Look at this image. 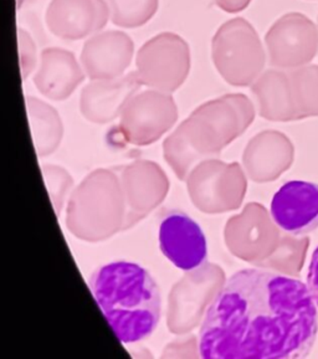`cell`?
Segmentation results:
<instances>
[{"label": "cell", "mask_w": 318, "mask_h": 359, "mask_svg": "<svg viewBox=\"0 0 318 359\" xmlns=\"http://www.w3.org/2000/svg\"><path fill=\"white\" fill-rule=\"evenodd\" d=\"M318 313L307 285L263 269H242L225 281L204 316V359H293L311 353Z\"/></svg>", "instance_id": "1"}, {"label": "cell", "mask_w": 318, "mask_h": 359, "mask_svg": "<svg viewBox=\"0 0 318 359\" xmlns=\"http://www.w3.org/2000/svg\"><path fill=\"white\" fill-rule=\"evenodd\" d=\"M88 287L116 337L123 344L148 338L162 316L158 285L137 262L116 260L96 269Z\"/></svg>", "instance_id": "2"}, {"label": "cell", "mask_w": 318, "mask_h": 359, "mask_svg": "<svg viewBox=\"0 0 318 359\" xmlns=\"http://www.w3.org/2000/svg\"><path fill=\"white\" fill-rule=\"evenodd\" d=\"M216 69L233 85H247L263 71L266 54L256 30L244 18L224 22L213 38Z\"/></svg>", "instance_id": "3"}, {"label": "cell", "mask_w": 318, "mask_h": 359, "mask_svg": "<svg viewBox=\"0 0 318 359\" xmlns=\"http://www.w3.org/2000/svg\"><path fill=\"white\" fill-rule=\"evenodd\" d=\"M136 65L138 81L173 90L187 77L191 69V50L179 35L159 34L139 49Z\"/></svg>", "instance_id": "4"}, {"label": "cell", "mask_w": 318, "mask_h": 359, "mask_svg": "<svg viewBox=\"0 0 318 359\" xmlns=\"http://www.w3.org/2000/svg\"><path fill=\"white\" fill-rule=\"evenodd\" d=\"M265 44L271 65L298 69L318 54V27L301 13H289L270 27Z\"/></svg>", "instance_id": "5"}, {"label": "cell", "mask_w": 318, "mask_h": 359, "mask_svg": "<svg viewBox=\"0 0 318 359\" xmlns=\"http://www.w3.org/2000/svg\"><path fill=\"white\" fill-rule=\"evenodd\" d=\"M158 244L165 259L183 272L197 271L208 259L203 229L181 210H170L162 218Z\"/></svg>", "instance_id": "6"}, {"label": "cell", "mask_w": 318, "mask_h": 359, "mask_svg": "<svg viewBox=\"0 0 318 359\" xmlns=\"http://www.w3.org/2000/svg\"><path fill=\"white\" fill-rule=\"evenodd\" d=\"M274 223L287 234L302 236L318 229V184L290 180L281 185L270 204Z\"/></svg>", "instance_id": "7"}, {"label": "cell", "mask_w": 318, "mask_h": 359, "mask_svg": "<svg viewBox=\"0 0 318 359\" xmlns=\"http://www.w3.org/2000/svg\"><path fill=\"white\" fill-rule=\"evenodd\" d=\"M110 8L104 0H53L46 11L50 32L62 40H81L106 27Z\"/></svg>", "instance_id": "8"}, {"label": "cell", "mask_w": 318, "mask_h": 359, "mask_svg": "<svg viewBox=\"0 0 318 359\" xmlns=\"http://www.w3.org/2000/svg\"><path fill=\"white\" fill-rule=\"evenodd\" d=\"M134 51L132 39L123 32L96 34L83 45L81 62L91 79L120 76L131 64Z\"/></svg>", "instance_id": "9"}, {"label": "cell", "mask_w": 318, "mask_h": 359, "mask_svg": "<svg viewBox=\"0 0 318 359\" xmlns=\"http://www.w3.org/2000/svg\"><path fill=\"white\" fill-rule=\"evenodd\" d=\"M83 80V71L70 51L48 48L41 53V66L35 76L41 93L54 98L66 97Z\"/></svg>", "instance_id": "10"}, {"label": "cell", "mask_w": 318, "mask_h": 359, "mask_svg": "<svg viewBox=\"0 0 318 359\" xmlns=\"http://www.w3.org/2000/svg\"><path fill=\"white\" fill-rule=\"evenodd\" d=\"M136 74L112 82H99L88 85L83 91V111L92 118H104L113 114L128 93L137 85Z\"/></svg>", "instance_id": "11"}, {"label": "cell", "mask_w": 318, "mask_h": 359, "mask_svg": "<svg viewBox=\"0 0 318 359\" xmlns=\"http://www.w3.org/2000/svg\"><path fill=\"white\" fill-rule=\"evenodd\" d=\"M111 22L120 27L133 29L147 24L158 11V0H106Z\"/></svg>", "instance_id": "12"}, {"label": "cell", "mask_w": 318, "mask_h": 359, "mask_svg": "<svg viewBox=\"0 0 318 359\" xmlns=\"http://www.w3.org/2000/svg\"><path fill=\"white\" fill-rule=\"evenodd\" d=\"M19 51L22 61V77L25 79L29 72H32L36 61V50L33 43V39L22 29H19Z\"/></svg>", "instance_id": "13"}, {"label": "cell", "mask_w": 318, "mask_h": 359, "mask_svg": "<svg viewBox=\"0 0 318 359\" xmlns=\"http://www.w3.org/2000/svg\"><path fill=\"white\" fill-rule=\"evenodd\" d=\"M307 287L312 294L313 301L318 307V246L313 251L311 262L308 266Z\"/></svg>", "instance_id": "14"}, {"label": "cell", "mask_w": 318, "mask_h": 359, "mask_svg": "<svg viewBox=\"0 0 318 359\" xmlns=\"http://www.w3.org/2000/svg\"><path fill=\"white\" fill-rule=\"evenodd\" d=\"M214 1L216 6H219L221 11L230 14H235L247 9L251 3V0H214Z\"/></svg>", "instance_id": "15"}]
</instances>
